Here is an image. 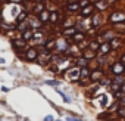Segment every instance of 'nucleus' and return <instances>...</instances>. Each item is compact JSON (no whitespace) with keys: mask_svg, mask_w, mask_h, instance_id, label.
<instances>
[{"mask_svg":"<svg viewBox=\"0 0 125 121\" xmlns=\"http://www.w3.org/2000/svg\"><path fill=\"white\" fill-rule=\"evenodd\" d=\"M65 78L66 80H69V81H78L80 78H81V68L80 67H71V68H68L66 71H65Z\"/></svg>","mask_w":125,"mask_h":121,"instance_id":"f257e3e1","label":"nucleus"},{"mask_svg":"<svg viewBox=\"0 0 125 121\" xmlns=\"http://www.w3.org/2000/svg\"><path fill=\"white\" fill-rule=\"evenodd\" d=\"M109 70H110V74H112L113 77H118V75H124V74H125V65L121 62V60L113 62Z\"/></svg>","mask_w":125,"mask_h":121,"instance_id":"f03ea898","label":"nucleus"},{"mask_svg":"<svg viewBox=\"0 0 125 121\" xmlns=\"http://www.w3.org/2000/svg\"><path fill=\"white\" fill-rule=\"evenodd\" d=\"M54 50H57L59 53H65V52H68L69 50V41L65 38V37H59V38H56V49Z\"/></svg>","mask_w":125,"mask_h":121,"instance_id":"7ed1b4c3","label":"nucleus"},{"mask_svg":"<svg viewBox=\"0 0 125 121\" xmlns=\"http://www.w3.org/2000/svg\"><path fill=\"white\" fill-rule=\"evenodd\" d=\"M103 77H104V71H103L102 68H94V70L90 71L88 80H90V83H99Z\"/></svg>","mask_w":125,"mask_h":121,"instance_id":"20e7f679","label":"nucleus"},{"mask_svg":"<svg viewBox=\"0 0 125 121\" xmlns=\"http://www.w3.org/2000/svg\"><path fill=\"white\" fill-rule=\"evenodd\" d=\"M109 21H110L112 24H125V12H121V11H118V12H113V13H110V16H109Z\"/></svg>","mask_w":125,"mask_h":121,"instance_id":"39448f33","label":"nucleus"},{"mask_svg":"<svg viewBox=\"0 0 125 121\" xmlns=\"http://www.w3.org/2000/svg\"><path fill=\"white\" fill-rule=\"evenodd\" d=\"M24 58H25L27 60H30V62H34V60H37V58H38V50H37L35 47L27 49V52H25Z\"/></svg>","mask_w":125,"mask_h":121,"instance_id":"423d86ee","label":"nucleus"},{"mask_svg":"<svg viewBox=\"0 0 125 121\" xmlns=\"http://www.w3.org/2000/svg\"><path fill=\"white\" fill-rule=\"evenodd\" d=\"M50 52H47V50H44L43 53H38V58H37V62L40 64V65H47L49 62H50Z\"/></svg>","mask_w":125,"mask_h":121,"instance_id":"0eeeda50","label":"nucleus"},{"mask_svg":"<svg viewBox=\"0 0 125 121\" xmlns=\"http://www.w3.org/2000/svg\"><path fill=\"white\" fill-rule=\"evenodd\" d=\"M115 37V33L112 31V30H107V31H104V33H102L100 36H99V41H102V43H109L112 38Z\"/></svg>","mask_w":125,"mask_h":121,"instance_id":"6e6552de","label":"nucleus"},{"mask_svg":"<svg viewBox=\"0 0 125 121\" xmlns=\"http://www.w3.org/2000/svg\"><path fill=\"white\" fill-rule=\"evenodd\" d=\"M110 50H112V47H110V44L107 41L106 43H100V47L97 50V56H106Z\"/></svg>","mask_w":125,"mask_h":121,"instance_id":"1a4fd4ad","label":"nucleus"},{"mask_svg":"<svg viewBox=\"0 0 125 121\" xmlns=\"http://www.w3.org/2000/svg\"><path fill=\"white\" fill-rule=\"evenodd\" d=\"M83 56H84L85 59H88V60H93V59L97 56V52H94V50H91L90 47H87V49L83 50Z\"/></svg>","mask_w":125,"mask_h":121,"instance_id":"9d476101","label":"nucleus"},{"mask_svg":"<svg viewBox=\"0 0 125 121\" xmlns=\"http://www.w3.org/2000/svg\"><path fill=\"white\" fill-rule=\"evenodd\" d=\"M109 44H110L112 50H116V49H119V47L122 46V38H121V37H113V38L109 41Z\"/></svg>","mask_w":125,"mask_h":121,"instance_id":"9b49d317","label":"nucleus"},{"mask_svg":"<svg viewBox=\"0 0 125 121\" xmlns=\"http://www.w3.org/2000/svg\"><path fill=\"white\" fill-rule=\"evenodd\" d=\"M32 37H34V31H32L31 28H27V30H25V31H22V34H21V38H22V40H25V41L32 40Z\"/></svg>","mask_w":125,"mask_h":121,"instance_id":"f8f14e48","label":"nucleus"},{"mask_svg":"<svg viewBox=\"0 0 125 121\" xmlns=\"http://www.w3.org/2000/svg\"><path fill=\"white\" fill-rule=\"evenodd\" d=\"M88 64H90V60H88V59H85L84 56H81V58H77V59H75V65H77V67H80V68H85V67H88Z\"/></svg>","mask_w":125,"mask_h":121,"instance_id":"ddd939ff","label":"nucleus"},{"mask_svg":"<svg viewBox=\"0 0 125 121\" xmlns=\"http://www.w3.org/2000/svg\"><path fill=\"white\" fill-rule=\"evenodd\" d=\"M75 33H77V28H75V27H69V28H65L63 31H62V37L69 38V37H72Z\"/></svg>","mask_w":125,"mask_h":121,"instance_id":"4468645a","label":"nucleus"},{"mask_svg":"<svg viewBox=\"0 0 125 121\" xmlns=\"http://www.w3.org/2000/svg\"><path fill=\"white\" fill-rule=\"evenodd\" d=\"M93 11H94V6H91V5L88 6V5H87V6L81 11V16H83V18H87V16H90V15L93 13Z\"/></svg>","mask_w":125,"mask_h":121,"instance_id":"2eb2a0df","label":"nucleus"},{"mask_svg":"<svg viewBox=\"0 0 125 121\" xmlns=\"http://www.w3.org/2000/svg\"><path fill=\"white\" fill-rule=\"evenodd\" d=\"M56 49V40L54 38H50L47 43H46V47H44V50H47V52H52V50H54Z\"/></svg>","mask_w":125,"mask_h":121,"instance_id":"dca6fc26","label":"nucleus"},{"mask_svg":"<svg viewBox=\"0 0 125 121\" xmlns=\"http://www.w3.org/2000/svg\"><path fill=\"white\" fill-rule=\"evenodd\" d=\"M12 44L15 46V49H19V50H21V49H24V47L27 46V41L21 38V40H13V41H12Z\"/></svg>","mask_w":125,"mask_h":121,"instance_id":"f3484780","label":"nucleus"},{"mask_svg":"<svg viewBox=\"0 0 125 121\" xmlns=\"http://www.w3.org/2000/svg\"><path fill=\"white\" fill-rule=\"evenodd\" d=\"M84 38H85V36H84V33H81V31H78V33H75V34L72 36V40H74L75 43H81Z\"/></svg>","mask_w":125,"mask_h":121,"instance_id":"a211bd4d","label":"nucleus"},{"mask_svg":"<svg viewBox=\"0 0 125 121\" xmlns=\"http://www.w3.org/2000/svg\"><path fill=\"white\" fill-rule=\"evenodd\" d=\"M49 16H50V13H49L47 11H43V12L38 13V19H40L41 22H49Z\"/></svg>","mask_w":125,"mask_h":121,"instance_id":"6ab92c4d","label":"nucleus"},{"mask_svg":"<svg viewBox=\"0 0 125 121\" xmlns=\"http://www.w3.org/2000/svg\"><path fill=\"white\" fill-rule=\"evenodd\" d=\"M66 9L69 11V12H77V11H80V3L77 2V3H69L68 6H66Z\"/></svg>","mask_w":125,"mask_h":121,"instance_id":"aec40b11","label":"nucleus"},{"mask_svg":"<svg viewBox=\"0 0 125 121\" xmlns=\"http://www.w3.org/2000/svg\"><path fill=\"white\" fill-rule=\"evenodd\" d=\"M88 47H90L91 50L97 52V50H99V47H100V43H99V41H96V40H91V41L88 43Z\"/></svg>","mask_w":125,"mask_h":121,"instance_id":"412c9836","label":"nucleus"},{"mask_svg":"<svg viewBox=\"0 0 125 121\" xmlns=\"http://www.w3.org/2000/svg\"><path fill=\"white\" fill-rule=\"evenodd\" d=\"M107 6H109V3H107V2H102V0L96 2V8H97V9H100V11H104Z\"/></svg>","mask_w":125,"mask_h":121,"instance_id":"4be33fe9","label":"nucleus"},{"mask_svg":"<svg viewBox=\"0 0 125 121\" xmlns=\"http://www.w3.org/2000/svg\"><path fill=\"white\" fill-rule=\"evenodd\" d=\"M40 22H41V21H40V19H35V18H32V19L28 21V24H30L31 27H34V28H38V27H40Z\"/></svg>","mask_w":125,"mask_h":121,"instance_id":"5701e85b","label":"nucleus"},{"mask_svg":"<svg viewBox=\"0 0 125 121\" xmlns=\"http://www.w3.org/2000/svg\"><path fill=\"white\" fill-rule=\"evenodd\" d=\"M100 21H103V18H102V15H97V16L93 19V24H91V25H93V27H99V25L102 24Z\"/></svg>","mask_w":125,"mask_h":121,"instance_id":"b1692460","label":"nucleus"},{"mask_svg":"<svg viewBox=\"0 0 125 121\" xmlns=\"http://www.w3.org/2000/svg\"><path fill=\"white\" fill-rule=\"evenodd\" d=\"M116 115L121 117L122 120H125V106H119V109L116 111Z\"/></svg>","mask_w":125,"mask_h":121,"instance_id":"393cba45","label":"nucleus"},{"mask_svg":"<svg viewBox=\"0 0 125 121\" xmlns=\"http://www.w3.org/2000/svg\"><path fill=\"white\" fill-rule=\"evenodd\" d=\"M49 22H52V24H56V22H57V13H56V12H52V13H50Z\"/></svg>","mask_w":125,"mask_h":121,"instance_id":"a878e982","label":"nucleus"},{"mask_svg":"<svg viewBox=\"0 0 125 121\" xmlns=\"http://www.w3.org/2000/svg\"><path fill=\"white\" fill-rule=\"evenodd\" d=\"M49 71L53 73V74H57V73H59V65H57V64H52V65L49 67Z\"/></svg>","mask_w":125,"mask_h":121,"instance_id":"bb28decb","label":"nucleus"},{"mask_svg":"<svg viewBox=\"0 0 125 121\" xmlns=\"http://www.w3.org/2000/svg\"><path fill=\"white\" fill-rule=\"evenodd\" d=\"M100 106H103V108H106V106H107V97H106V95H102V99H100Z\"/></svg>","mask_w":125,"mask_h":121,"instance_id":"cd10ccee","label":"nucleus"},{"mask_svg":"<svg viewBox=\"0 0 125 121\" xmlns=\"http://www.w3.org/2000/svg\"><path fill=\"white\" fill-rule=\"evenodd\" d=\"M44 11V6H43V3H38L35 8H34V12L35 13H40V12H43Z\"/></svg>","mask_w":125,"mask_h":121,"instance_id":"c85d7f7f","label":"nucleus"},{"mask_svg":"<svg viewBox=\"0 0 125 121\" xmlns=\"http://www.w3.org/2000/svg\"><path fill=\"white\" fill-rule=\"evenodd\" d=\"M56 92H57V93L60 95V97H62V99H63V102H66V103H69V97H68V96H65V93H63V92H60V90H57V89H56Z\"/></svg>","mask_w":125,"mask_h":121,"instance_id":"c756f323","label":"nucleus"},{"mask_svg":"<svg viewBox=\"0 0 125 121\" xmlns=\"http://www.w3.org/2000/svg\"><path fill=\"white\" fill-rule=\"evenodd\" d=\"M47 84H50V86H59V81H53V80H49V81H46Z\"/></svg>","mask_w":125,"mask_h":121,"instance_id":"7c9ffc66","label":"nucleus"},{"mask_svg":"<svg viewBox=\"0 0 125 121\" xmlns=\"http://www.w3.org/2000/svg\"><path fill=\"white\" fill-rule=\"evenodd\" d=\"M43 121H54V118H53L52 115H47V117H44V118H43Z\"/></svg>","mask_w":125,"mask_h":121,"instance_id":"2f4dec72","label":"nucleus"},{"mask_svg":"<svg viewBox=\"0 0 125 121\" xmlns=\"http://www.w3.org/2000/svg\"><path fill=\"white\" fill-rule=\"evenodd\" d=\"M87 5H88V0H83V2L80 3V6H83V8H85Z\"/></svg>","mask_w":125,"mask_h":121,"instance_id":"473e14b6","label":"nucleus"},{"mask_svg":"<svg viewBox=\"0 0 125 121\" xmlns=\"http://www.w3.org/2000/svg\"><path fill=\"white\" fill-rule=\"evenodd\" d=\"M119 60H121V62L125 65V53H122V55H121V59H119Z\"/></svg>","mask_w":125,"mask_h":121,"instance_id":"72a5a7b5","label":"nucleus"},{"mask_svg":"<svg viewBox=\"0 0 125 121\" xmlns=\"http://www.w3.org/2000/svg\"><path fill=\"white\" fill-rule=\"evenodd\" d=\"M68 121H81L80 118H68Z\"/></svg>","mask_w":125,"mask_h":121,"instance_id":"f704fd0d","label":"nucleus"},{"mask_svg":"<svg viewBox=\"0 0 125 121\" xmlns=\"http://www.w3.org/2000/svg\"><path fill=\"white\" fill-rule=\"evenodd\" d=\"M106 2H107V3H113V2H115V0H106Z\"/></svg>","mask_w":125,"mask_h":121,"instance_id":"c9c22d12","label":"nucleus"},{"mask_svg":"<svg viewBox=\"0 0 125 121\" xmlns=\"http://www.w3.org/2000/svg\"><path fill=\"white\" fill-rule=\"evenodd\" d=\"M12 2H15V3H18V2H22V0H12Z\"/></svg>","mask_w":125,"mask_h":121,"instance_id":"e433bc0d","label":"nucleus"},{"mask_svg":"<svg viewBox=\"0 0 125 121\" xmlns=\"http://www.w3.org/2000/svg\"><path fill=\"white\" fill-rule=\"evenodd\" d=\"M37 2H40V3H41V2H44V0H37Z\"/></svg>","mask_w":125,"mask_h":121,"instance_id":"4c0bfd02","label":"nucleus"},{"mask_svg":"<svg viewBox=\"0 0 125 121\" xmlns=\"http://www.w3.org/2000/svg\"><path fill=\"white\" fill-rule=\"evenodd\" d=\"M0 2H6V0H0Z\"/></svg>","mask_w":125,"mask_h":121,"instance_id":"58836bf2","label":"nucleus"},{"mask_svg":"<svg viewBox=\"0 0 125 121\" xmlns=\"http://www.w3.org/2000/svg\"><path fill=\"white\" fill-rule=\"evenodd\" d=\"M54 121H59V120H54Z\"/></svg>","mask_w":125,"mask_h":121,"instance_id":"ea45409f","label":"nucleus"},{"mask_svg":"<svg viewBox=\"0 0 125 121\" xmlns=\"http://www.w3.org/2000/svg\"><path fill=\"white\" fill-rule=\"evenodd\" d=\"M124 121H125V120H124Z\"/></svg>","mask_w":125,"mask_h":121,"instance_id":"a19ab883","label":"nucleus"}]
</instances>
